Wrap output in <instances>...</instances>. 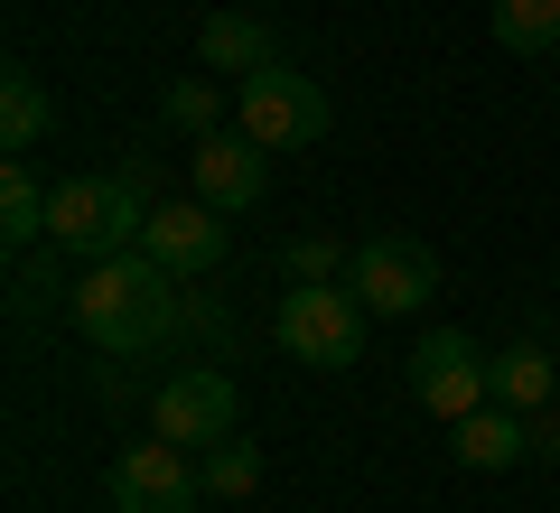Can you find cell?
Wrapping results in <instances>:
<instances>
[{"label":"cell","instance_id":"obj_11","mask_svg":"<svg viewBox=\"0 0 560 513\" xmlns=\"http://www.w3.org/2000/svg\"><path fill=\"white\" fill-rule=\"evenodd\" d=\"M47 121H57V94L38 84V66H10V75H0V150L28 159L47 140Z\"/></svg>","mask_w":560,"mask_h":513},{"label":"cell","instance_id":"obj_3","mask_svg":"<svg viewBox=\"0 0 560 513\" xmlns=\"http://www.w3.org/2000/svg\"><path fill=\"white\" fill-rule=\"evenodd\" d=\"M346 290L364 299V317H420V308H430V290H440V253L411 243V234H364Z\"/></svg>","mask_w":560,"mask_h":513},{"label":"cell","instance_id":"obj_8","mask_svg":"<svg viewBox=\"0 0 560 513\" xmlns=\"http://www.w3.org/2000/svg\"><path fill=\"white\" fill-rule=\"evenodd\" d=\"M187 178H197V197L215 206V215H253L261 197H271V150H261L253 131H215L187 150Z\"/></svg>","mask_w":560,"mask_h":513},{"label":"cell","instance_id":"obj_9","mask_svg":"<svg viewBox=\"0 0 560 513\" xmlns=\"http://www.w3.org/2000/svg\"><path fill=\"white\" fill-rule=\"evenodd\" d=\"M140 253L160 261L168 280H197V271H215V261H224V215H215L206 197L160 206V215H150V234H140Z\"/></svg>","mask_w":560,"mask_h":513},{"label":"cell","instance_id":"obj_10","mask_svg":"<svg viewBox=\"0 0 560 513\" xmlns=\"http://www.w3.org/2000/svg\"><path fill=\"white\" fill-rule=\"evenodd\" d=\"M197 66L206 75H261V66H280V47H271V28L253 20V10H206L197 20Z\"/></svg>","mask_w":560,"mask_h":513},{"label":"cell","instance_id":"obj_4","mask_svg":"<svg viewBox=\"0 0 560 513\" xmlns=\"http://www.w3.org/2000/svg\"><path fill=\"white\" fill-rule=\"evenodd\" d=\"M280 346L300 364H318V374H346V364L364 355V299L346 290H280Z\"/></svg>","mask_w":560,"mask_h":513},{"label":"cell","instance_id":"obj_17","mask_svg":"<svg viewBox=\"0 0 560 513\" xmlns=\"http://www.w3.org/2000/svg\"><path fill=\"white\" fill-rule=\"evenodd\" d=\"M206 494H215V504H243V494H261V457L243 448V439L206 448Z\"/></svg>","mask_w":560,"mask_h":513},{"label":"cell","instance_id":"obj_5","mask_svg":"<svg viewBox=\"0 0 560 513\" xmlns=\"http://www.w3.org/2000/svg\"><path fill=\"white\" fill-rule=\"evenodd\" d=\"M234 121L261 140V150H308V140H327V94L300 75V66H261V75H243Z\"/></svg>","mask_w":560,"mask_h":513},{"label":"cell","instance_id":"obj_15","mask_svg":"<svg viewBox=\"0 0 560 513\" xmlns=\"http://www.w3.org/2000/svg\"><path fill=\"white\" fill-rule=\"evenodd\" d=\"M504 57H560V0H495Z\"/></svg>","mask_w":560,"mask_h":513},{"label":"cell","instance_id":"obj_12","mask_svg":"<svg viewBox=\"0 0 560 513\" xmlns=\"http://www.w3.org/2000/svg\"><path fill=\"white\" fill-rule=\"evenodd\" d=\"M551 383H560V364H551V346H541V336H514V346H504L495 355V401L504 411H551Z\"/></svg>","mask_w":560,"mask_h":513},{"label":"cell","instance_id":"obj_2","mask_svg":"<svg viewBox=\"0 0 560 513\" xmlns=\"http://www.w3.org/2000/svg\"><path fill=\"white\" fill-rule=\"evenodd\" d=\"M401 383H411V401H420L430 420L458 430L467 411L495 401V355H486L477 336H458V327H430V336L411 346V374H401Z\"/></svg>","mask_w":560,"mask_h":513},{"label":"cell","instance_id":"obj_14","mask_svg":"<svg viewBox=\"0 0 560 513\" xmlns=\"http://www.w3.org/2000/svg\"><path fill=\"white\" fill-rule=\"evenodd\" d=\"M47 215H57V187H38V168H28V159H10V168H0V243H10V253H28V243L47 234Z\"/></svg>","mask_w":560,"mask_h":513},{"label":"cell","instance_id":"obj_7","mask_svg":"<svg viewBox=\"0 0 560 513\" xmlns=\"http://www.w3.org/2000/svg\"><path fill=\"white\" fill-rule=\"evenodd\" d=\"M113 504L121 513H197L206 504V467L168 439H140V448L113 457Z\"/></svg>","mask_w":560,"mask_h":513},{"label":"cell","instance_id":"obj_18","mask_svg":"<svg viewBox=\"0 0 560 513\" xmlns=\"http://www.w3.org/2000/svg\"><path fill=\"white\" fill-rule=\"evenodd\" d=\"M523 439H533V457H560V411H533V420H523Z\"/></svg>","mask_w":560,"mask_h":513},{"label":"cell","instance_id":"obj_6","mask_svg":"<svg viewBox=\"0 0 560 513\" xmlns=\"http://www.w3.org/2000/svg\"><path fill=\"white\" fill-rule=\"evenodd\" d=\"M234 383L215 374V364H178V374L160 383V393H150V439H168V448H224V439H234Z\"/></svg>","mask_w":560,"mask_h":513},{"label":"cell","instance_id":"obj_1","mask_svg":"<svg viewBox=\"0 0 560 513\" xmlns=\"http://www.w3.org/2000/svg\"><path fill=\"white\" fill-rule=\"evenodd\" d=\"M66 317H75V336L103 346V355H160L197 308L178 299V280L150 253H121V261H94V271L66 290Z\"/></svg>","mask_w":560,"mask_h":513},{"label":"cell","instance_id":"obj_13","mask_svg":"<svg viewBox=\"0 0 560 513\" xmlns=\"http://www.w3.org/2000/svg\"><path fill=\"white\" fill-rule=\"evenodd\" d=\"M448 448H458V467H514V457H533V439H523V411H504V401H486V411H467L458 420V439H448Z\"/></svg>","mask_w":560,"mask_h":513},{"label":"cell","instance_id":"obj_16","mask_svg":"<svg viewBox=\"0 0 560 513\" xmlns=\"http://www.w3.org/2000/svg\"><path fill=\"white\" fill-rule=\"evenodd\" d=\"M160 113L178 121L187 140H215V121H224V94H215V75H178V84L160 94Z\"/></svg>","mask_w":560,"mask_h":513}]
</instances>
